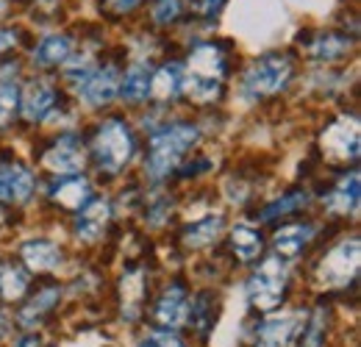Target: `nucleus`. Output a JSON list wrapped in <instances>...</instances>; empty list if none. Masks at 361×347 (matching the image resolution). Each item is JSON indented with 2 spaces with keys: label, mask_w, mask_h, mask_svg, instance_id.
Returning <instances> with one entry per match:
<instances>
[{
  "label": "nucleus",
  "mask_w": 361,
  "mask_h": 347,
  "mask_svg": "<svg viewBox=\"0 0 361 347\" xmlns=\"http://www.w3.org/2000/svg\"><path fill=\"white\" fill-rule=\"evenodd\" d=\"M220 81H223V53L214 44H200L189 59V73L183 75L180 87L186 89L192 100L209 103L217 97Z\"/></svg>",
  "instance_id": "nucleus-1"
},
{
  "label": "nucleus",
  "mask_w": 361,
  "mask_h": 347,
  "mask_svg": "<svg viewBox=\"0 0 361 347\" xmlns=\"http://www.w3.org/2000/svg\"><path fill=\"white\" fill-rule=\"evenodd\" d=\"M197 142V128L195 126H173L161 130L153 145H150V159H147V173L150 178H164L178 167L180 156Z\"/></svg>",
  "instance_id": "nucleus-2"
},
{
  "label": "nucleus",
  "mask_w": 361,
  "mask_h": 347,
  "mask_svg": "<svg viewBox=\"0 0 361 347\" xmlns=\"http://www.w3.org/2000/svg\"><path fill=\"white\" fill-rule=\"evenodd\" d=\"M286 292V267L278 256L264 259L247 284V298L259 311H272Z\"/></svg>",
  "instance_id": "nucleus-3"
},
{
  "label": "nucleus",
  "mask_w": 361,
  "mask_h": 347,
  "mask_svg": "<svg viewBox=\"0 0 361 347\" xmlns=\"http://www.w3.org/2000/svg\"><path fill=\"white\" fill-rule=\"evenodd\" d=\"M94 153H97V162H100L103 170L120 173L128 164L131 153H134V142H131L128 128L117 120L103 123L97 130V139H94Z\"/></svg>",
  "instance_id": "nucleus-4"
},
{
  "label": "nucleus",
  "mask_w": 361,
  "mask_h": 347,
  "mask_svg": "<svg viewBox=\"0 0 361 347\" xmlns=\"http://www.w3.org/2000/svg\"><path fill=\"white\" fill-rule=\"evenodd\" d=\"M289 75H292V64L286 56H264L247 70L245 84L253 95H275L286 87Z\"/></svg>",
  "instance_id": "nucleus-5"
},
{
  "label": "nucleus",
  "mask_w": 361,
  "mask_h": 347,
  "mask_svg": "<svg viewBox=\"0 0 361 347\" xmlns=\"http://www.w3.org/2000/svg\"><path fill=\"white\" fill-rule=\"evenodd\" d=\"M359 256H361L359 239H350V242H342L339 248H334L325 256V261L319 264L322 284H328V286H345L359 272Z\"/></svg>",
  "instance_id": "nucleus-6"
},
{
  "label": "nucleus",
  "mask_w": 361,
  "mask_h": 347,
  "mask_svg": "<svg viewBox=\"0 0 361 347\" xmlns=\"http://www.w3.org/2000/svg\"><path fill=\"white\" fill-rule=\"evenodd\" d=\"M45 167L56 175H73L84 167V147L75 136L59 139L56 147H50L45 156Z\"/></svg>",
  "instance_id": "nucleus-7"
},
{
  "label": "nucleus",
  "mask_w": 361,
  "mask_h": 347,
  "mask_svg": "<svg viewBox=\"0 0 361 347\" xmlns=\"http://www.w3.org/2000/svg\"><path fill=\"white\" fill-rule=\"evenodd\" d=\"M303 317L300 314H283V317H272L267 319L259 334H256V347H286L295 334L300 331Z\"/></svg>",
  "instance_id": "nucleus-8"
},
{
  "label": "nucleus",
  "mask_w": 361,
  "mask_h": 347,
  "mask_svg": "<svg viewBox=\"0 0 361 347\" xmlns=\"http://www.w3.org/2000/svg\"><path fill=\"white\" fill-rule=\"evenodd\" d=\"M120 92V75L114 67L97 70L90 78H84V84H78V95L90 103V106H103L109 100H114V95Z\"/></svg>",
  "instance_id": "nucleus-9"
},
{
  "label": "nucleus",
  "mask_w": 361,
  "mask_h": 347,
  "mask_svg": "<svg viewBox=\"0 0 361 347\" xmlns=\"http://www.w3.org/2000/svg\"><path fill=\"white\" fill-rule=\"evenodd\" d=\"M34 192V175L25 167H0V200L3 203H25Z\"/></svg>",
  "instance_id": "nucleus-10"
},
{
  "label": "nucleus",
  "mask_w": 361,
  "mask_h": 347,
  "mask_svg": "<svg viewBox=\"0 0 361 347\" xmlns=\"http://www.w3.org/2000/svg\"><path fill=\"white\" fill-rule=\"evenodd\" d=\"M186 317H189V298H186V292L180 286H170L159 298V303H156V319L164 328H178V325L186 322Z\"/></svg>",
  "instance_id": "nucleus-11"
},
{
  "label": "nucleus",
  "mask_w": 361,
  "mask_h": 347,
  "mask_svg": "<svg viewBox=\"0 0 361 347\" xmlns=\"http://www.w3.org/2000/svg\"><path fill=\"white\" fill-rule=\"evenodd\" d=\"M322 142H325V150L339 156V159H356L359 156V128L353 120L350 123L342 120V123L331 126Z\"/></svg>",
  "instance_id": "nucleus-12"
},
{
  "label": "nucleus",
  "mask_w": 361,
  "mask_h": 347,
  "mask_svg": "<svg viewBox=\"0 0 361 347\" xmlns=\"http://www.w3.org/2000/svg\"><path fill=\"white\" fill-rule=\"evenodd\" d=\"M53 103H56V89L50 87L47 81H34V84H28L25 92H23L20 109H23V117L25 120L37 123V120H42L47 111L53 109Z\"/></svg>",
  "instance_id": "nucleus-13"
},
{
  "label": "nucleus",
  "mask_w": 361,
  "mask_h": 347,
  "mask_svg": "<svg viewBox=\"0 0 361 347\" xmlns=\"http://www.w3.org/2000/svg\"><path fill=\"white\" fill-rule=\"evenodd\" d=\"M78 212H81V214L75 219V233H78L81 239H87V242H94V239L103 233L106 222H109V214H111L109 203H106V200H92L90 206H84V209H78Z\"/></svg>",
  "instance_id": "nucleus-14"
},
{
  "label": "nucleus",
  "mask_w": 361,
  "mask_h": 347,
  "mask_svg": "<svg viewBox=\"0 0 361 347\" xmlns=\"http://www.w3.org/2000/svg\"><path fill=\"white\" fill-rule=\"evenodd\" d=\"M314 228L312 225H286L275 233V250L286 259H295L298 253H303V248L312 242Z\"/></svg>",
  "instance_id": "nucleus-15"
},
{
  "label": "nucleus",
  "mask_w": 361,
  "mask_h": 347,
  "mask_svg": "<svg viewBox=\"0 0 361 347\" xmlns=\"http://www.w3.org/2000/svg\"><path fill=\"white\" fill-rule=\"evenodd\" d=\"M23 259L31 269L37 272H50L59 267L61 261V250L53 245V242H45V239H37V242H28L23 248Z\"/></svg>",
  "instance_id": "nucleus-16"
},
{
  "label": "nucleus",
  "mask_w": 361,
  "mask_h": 347,
  "mask_svg": "<svg viewBox=\"0 0 361 347\" xmlns=\"http://www.w3.org/2000/svg\"><path fill=\"white\" fill-rule=\"evenodd\" d=\"M70 50H73V42L61 34H50L42 42L37 44L34 50V61L42 64V67H53V64H61L70 59Z\"/></svg>",
  "instance_id": "nucleus-17"
},
{
  "label": "nucleus",
  "mask_w": 361,
  "mask_h": 347,
  "mask_svg": "<svg viewBox=\"0 0 361 347\" xmlns=\"http://www.w3.org/2000/svg\"><path fill=\"white\" fill-rule=\"evenodd\" d=\"M328 209L336 214H348L359 209V173H350L328 197Z\"/></svg>",
  "instance_id": "nucleus-18"
},
{
  "label": "nucleus",
  "mask_w": 361,
  "mask_h": 347,
  "mask_svg": "<svg viewBox=\"0 0 361 347\" xmlns=\"http://www.w3.org/2000/svg\"><path fill=\"white\" fill-rule=\"evenodd\" d=\"M220 231H223V214H209V217L197 219V222H192V225L186 228L183 242H186L189 248H203V245L214 242Z\"/></svg>",
  "instance_id": "nucleus-19"
},
{
  "label": "nucleus",
  "mask_w": 361,
  "mask_h": 347,
  "mask_svg": "<svg viewBox=\"0 0 361 347\" xmlns=\"http://www.w3.org/2000/svg\"><path fill=\"white\" fill-rule=\"evenodd\" d=\"M180 84H183V73H180V67L178 64H167V67H161L156 75H150V95H156L159 100L176 97Z\"/></svg>",
  "instance_id": "nucleus-20"
},
{
  "label": "nucleus",
  "mask_w": 361,
  "mask_h": 347,
  "mask_svg": "<svg viewBox=\"0 0 361 347\" xmlns=\"http://www.w3.org/2000/svg\"><path fill=\"white\" fill-rule=\"evenodd\" d=\"M231 248L236 250V256L242 261H250L262 253V236L250 225H236L231 231Z\"/></svg>",
  "instance_id": "nucleus-21"
},
{
  "label": "nucleus",
  "mask_w": 361,
  "mask_h": 347,
  "mask_svg": "<svg viewBox=\"0 0 361 347\" xmlns=\"http://www.w3.org/2000/svg\"><path fill=\"white\" fill-rule=\"evenodd\" d=\"M53 197H56L61 206H67V209L78 212V209L90 200V183H87L84 178H73V181L61 183V186L53 192Z\"/></svg>",
  "instance_id": "nucleus-22"
},
{
  "label": "nucleus",
  "mask_w": 361,
  "mask_h": 347,
  "mask_svg": "<svg viewBox=\"0 0 361 347\" xmlns=\"http://www.w3.org/2000/svg\"><path fill=\"white\" fill-rule=\"evenodd\" d=\"M25 289H28V275L23 269H17V267L0 269V298L17 300V298H23Z\"/></svg>",
  "instance_id": "nucleus-23"
},
{
  "label": "nucleus",
  "mask_w": 361,
  "mask_h": 347,
  "mask_svg": "<svg viewBox=\"0 0 361 347\" xmlns=\"http://www.w3.org/2000/svg\"><path fill=\"white\" fill-rule=\"evenodd\" d=\"M56 300H59V289H45L42 295H37L31 303L20 311V322H23V325H28V328H31V325H37V322L42 319V314L53 308Z\"/></svg>",
  "instance_id": "nucleus-24"
},
{
  "label": "nucleus",
  "mask_w": 361,
  "mask_h": 347,
  "mask_svg": "<svg viewBox=\"0 0 361 347\" xmlns=\"http://www.w3.org/2000/svg\"><path fill=\"white\" fill-rule=\"evenodd\" d=\"M123 95L128 100H145L150 95V73L145 67H134L123 81Z\"/></svg>",
  "instance_id": "nucleus-25"
},
{
  "label": "nucleus",
  "mask_w": 361,
  "mask_h": 347,
  "mask_svg": "<svg viewBox=\"0 0 361 347\" xmlns=\"http://www.w3.org/2000/svg\"><path fill=\"white\" fill-rule=\"evenodd\" d=\"M14 109H17V84L0 75V126L8 123Z\"/></svg>",
  "instance_id": "nucleus-26"
},
{
  "label": "nucleus",
  "mask_w": 361,
  "mask_h": 347,
  "mask_svg": "<svg viewBox=\"0 0 361 347\" xmlns=\"http://www.w3.org/2000/svg\"><path fill=\"white\" fill-rule=\"evenodd\" d=\"M342 50H348V42L336 39V37H319L314 44H312V56L319 59V61H328V59H336Z\"/></svg>",
  "instance_id": "nucleus-27"
},
{
  "label": "nucleus",
  "mask_w": 361,
  "mask_h": 347,
  "mask_svg": "<svg viewBox=\"0 0 361 347\" xmlns=\"http://www.w3.org/2000/svg\"><path fill=\"white\" fill-rule=\"evenodd\" d=\"M322 331H325V314L317 311L312 317V322L306 325L303 336H300V347H319L322 345Z\"/></svg>",
  "instance_id": "nucleus-28"
},
{
  "label": "nucleus",
  "mask_w": 361,
  "mask_h": 347,
  "mask_svg": "<svg viewBox=\"0 0 361 347\" xmlns=\"http://www.w3.org/2000/svg\"><path fill=\"white\" fill-rule=\"evenodd\" d=\"M303 203H306V195H289V197H283V200L272 203L270 209L264 212V219L278 217V214H283V212H289V209H298V206H303Z\"/></svg>",
  "instance_id": "nucleus-29"
},
{
  "label": "nucleus",
  "mask_w": 361,
  "mask_h": 347,
  "mask_svg": "<svg viewBox=\"0 0 361 347\" xmlns=\"http://www.w3.org/2000/svg\"><path fill=\"white\" fill-rule=\"evenodd\" d=\"M178 11H180V0H161L153 14H156V23H173L178 17Z\"/></svg>",
  "instance_id": "nucleus-30"
},
{
  "label": "nucleus",
  "mask_w": 361,
  "mask_h": 347,
  "mask_svg": "<svg viewBox=\"0 0 361 347\" xmlns=\"http://www.w3.org/2000/svg\"><path fill=\"white\" fill-rule=\"evenodd\" d=\"M78 73H81V81L92 75V59L90 56H78V59H73V61L67 59V75H70V78H78Z\"/></svg>",
  "instance_id": "nucleus-31"
},
{
  "label": "nucleus",
  "mask_w": 361,
  "mask_h": 347,
  "mask_svg": "<svg viewBox=\"0 0 361 347\" xmlns=\"http://www.w3.org/2000/svg\"><path fill=\"white\" fill-rule=\"evenodd\" d=\"M139 347H183V342L176 339L173 334H150L147 339H142Z\"/></svg>",
  "instance_id": "nucleus-32"
},
{
  "label": "nucleus",
  "mask_w": 361,
  "mask_h": 347,
  "mask_svg": "<svg viewBox=\"0 0 361 347\" xmlns=\"http://www.w3.org/2000/svg\"><path fill=\"white\" fill-rule=\"evenodd\" d=\"M139 0H109V6L114 8V11H131Z\"/></svg>",
  "instance_id": "nucleus-33"
},
{
  "label": "nucleus",
  "mask_w": 361,
  "mask_h": 347,
  "mask_svg": "<svg viewBox=\"0 0 361 347\" xmlns=\"http://www.w3.org/2000/svg\"><path fill=\"white\" fill-rule=\"evenodd\" d=\"M14 39H17V37H14L11 31H0V53H3V50H8V47L14 44Z\"/></svg>",
  "instance_id": "nucleus-34"
},
{
  "label": "nucleus",
  "mask_w": 361,
  "mask_h": 347,
  "mask_svg": "<svg viewBox=\"0 0 361 347\" xmlns=\"http://www.w3.org/2000/svg\"><path fill=\"white\" fill-rule=\"evenodd\" d=\"M20 347H39V339H37V336H31V339H23V342H20Z\"/></svg>",
  "instance_id": "nucleus-35"
},
{
  "label": "nucleus",
  "mask_w": 361,
  "mask_h": 347,
  "mask_svg": "<svg viewBox=\"0 0 361 347\" xmlns=\"http://www.w3.org/2000/svg\"><path fill=\"white\" fill-rule=\"evenodd\" d=\"M3 334H6V317L0 314V336H3Z\"/></svg>",
  "instance_id": "nucleus-36"
}]
</instances>
